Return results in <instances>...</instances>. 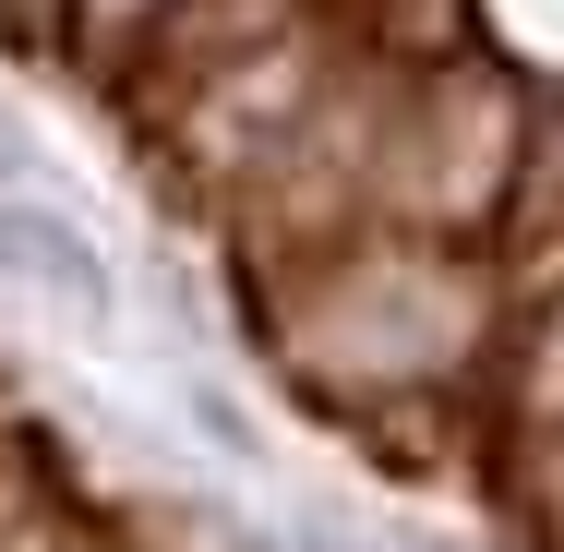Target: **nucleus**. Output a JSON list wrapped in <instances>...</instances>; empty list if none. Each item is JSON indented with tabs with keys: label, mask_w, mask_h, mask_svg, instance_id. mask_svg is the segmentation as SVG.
<instances>
[{
	"label": "nucleus",
	"mask_w": 564,
	"mask_h": 552,
	"mask_svg": "<svg viewBox=\"0 0 564 552\" xmlns=\"http://www.w3.org/2000/svg\"><path fill=\"white\" fill-rule=\"evenodd\" d=\"M12 181H36V144H24V120L0 109V193H12Z\"/></svg>",
	"instance_id": "7ed1b4c3"
},
{
	"label": "nucleus",
	"mask_w": 564,
	"mask_h": 552,
	"mask_svg": "<svg viewBox=\"0 0 564 552\" xmlns=\"http://www.w3.org/2000/svg\"><path fill=\"white\" fill-rule=\"evenodd\" d=\"M0 289H24L36 313H61L73 336H120V264H109V240L73 217L48 181H12V193H0Z\"/></svg>",
	"instance_id": "f257e3e1"
},
{
	"label": "nucleus",
	"mask_w": 564,
	"mask_h": 552,
	"mask_svg": "<svg viewBox=\"0 0 564 552\" xmlns=\"http://www.w3.org/2000/svg\"><path fill=\"white\" fill-rule=\"evenodd\" d=\"M289 552H360V541H337V529H289Z\"/></svg>",
	"instance_id": "20e7f679"
},
{
	"label": "nucleus",
	"mask_w": 564,
	"mask_h": 552,
	"mask_svg": "<svg viewBox=\"0 0 564 552\" xmlns=\"http://www.w3.org/2000/svg\"><path fill=\"white\" fill-rule=\"evenodd\" d=\"M181 409H193V433H205V444H228V456H252V421L228 409L217 385H181Z\"/></svg>",
	"instance_id": "f03ea898"
}]
</instances>
